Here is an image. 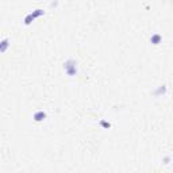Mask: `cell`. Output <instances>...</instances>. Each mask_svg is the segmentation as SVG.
Listing matches in <instances>:
<instances>
[{"label":"cell","instance_id":"cell-1","mask_svg":"<svg viewBox=\"0 0 173 173\" xmlns=\"http://www.w3.org/2000/svg\"><path fill=\"white\" fill-rule=\"evenodd\" d=\"M64 70L68 76L73 77L77 74V61L74 58H68L65 62H64Z\"/></svg>","mask_w":173,"mask_h":173},{"label":"cell","instance_id":"cell-7","mask_svg":"<svg viewBox=\"0 0 173 173\" xmlns=\"http://www.w3.org/2000/svg\"><path fill=\"white\" fill-rule=\"evenodd\" d=\"M100 126L104 127V128H110L111 127V123H110V122H107V120H104V119H101L100 120Z\"/></svg>","mask_w":173,"mask_h":173},{"label":"cell","instance_id":"cell-2","mask_svg":"<svg viewBox=\"0 0 173 173\" xmlns=\"http://www.w3.org/2000/svg\"><path fill=\"white\" fill-rule=\"evenodd\" d=\"M167 91H168V87L165 85V84H162V85L157 87V88H155V89L153 91V96H155V97H161V96H164V95L167 93Z\"/></svg>","mask_w":173,"mask_h":173},{"label":"cell","instance_id":"cell-8","mask_svg":"<svg viewBox=\"0 0 173 173\" xmlns=\"http://www.w3.org/2000/svg\"><path fill=\"white\" fill-rule=\"evenodd\" d=\"M165 164H169V161H171V157H165Z\"/></svg>","mask_w":173,"mask_h":173},{"label":"cell","instance_id":"cell-3","mask_svg":"<svg viewBox=\"0 0 173 173\" xmlns=\"http://www.w3.org/2000/svg\"><path fill=\"white\" fill-rule=\"evenodd\" d=\"M33 118H34V120H35V122H42L46 118V112H45V111H42V110L35 111L34 115H33Z\"/></svg>","mask_w":173,"mask_h":173},{"label":"cell","instance_id":"cell-5","mask_svg":"<svg viewBox=\"0 0 173 173\" xmlns=\"http://www.w3.org/2000/svg\"><path fill=\"white\" fill-rule=\"evenodd\" d=\"M8 46H10L8 38H3L2 42H0V52H2V53H6L7 49H8Z\"/></svg>","mask_w":173,"mask_h":173},{"label":"cell","instance_id":"cell-4","mask_svg":"<svg viewBox=\"0 0 173 173\" xmlns=\"http://www.w3.org/2000/svg\"><path fill=\"white\" fill-rule=\"evenodd\" d=\"M161 41H162V35L160 33H154L153 35L150 37V42L153 43V45H160Z\"/></svg>","mask_w":173,"mask_h":173},{"label":"cell","instance_id":"cell-6","mask_svg":"<svg viewBox=\"0 0 173 173\" xmlns=\"http://www.w3.org/2000/svg\"><path fill=\"white\" fill-rule=\"evenodd\" d=\"M33 14V16L34 18H39V16H42V15H45V11H43V10H41V8H37V10H34V11L31 12Z\"/></svg>","mask_w":173,"mask_h":173}]
</instances>
